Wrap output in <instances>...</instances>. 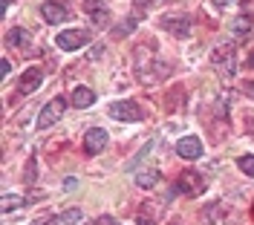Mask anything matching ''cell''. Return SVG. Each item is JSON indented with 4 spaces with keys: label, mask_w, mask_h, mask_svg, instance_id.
I'll return each mask as SVG.
<instances>
[{
    "label": "cell",
    "mask_w": 254,
    "mask_h": 225,
    "mask_svg": "<svg viewBox=\"0 0 254 225\" xmlns=\"http://www.w3.org/2000/svg\"><path fill=\"white\" fill-rule=\"evenodd\" d=\"M176 191L185 193V196H199V193L205 191V179L196 170H182L179 179H176Z\"/></svg>",
    "instance_id": "cell-1"
},
{
    "label": "cell",
    "mask_w": 254,
    "mask_h": 225,
    "mask_svg": "<svg viewBox=\"0 0 254 225\" xmlns=\"http://www.w3.org/2000/svg\"><path fill=\"white\" fill-rule=\"evenodd\" d=\"M211 64L217 66L220 72H228V75H231V72L237 69V66H234V47H231V44H220V47L211 52Z\"/></svg>",
    "instance_id": "cell-2"
},
{
    "label": "cell",
    "mask_w": 254,
    "mask_h": 225,
    "mask_svg": "<svg viewBox=\"0 0 254 225\" xmlns=\"http://www.w3.org/2000/svg\"><path fill=\"white\" fill-rule=\"evenodd\" d=\"M55 44L61 49H66V52H72V49H81L84 44H90V32L87 29H66V32H61L55 38Z\"/></svg>",
    "instance_id": "cell-3"
},
{
    "label": "cell",
    "mask_w": 254,
    "mask_h": 225,
    "mask_svg": "<svg viewBox=\"0 0 254 225\" xmlns=\"http://www.w3.org/2000/svg\"><path fill=\"white\" fill-rule=\"evenodd\" d=\"M64 112H66V101H64L61 96H58V98H52V101H49L47 107L41 110V115H38V127L44 130V127H49V124H55V121L61 118Z\"/></svg>",
    "instance_id": "cell-4"
},
{
    "label": "cell",
    "mask_w": 254,
    "mask_h": 225,
    "mask_svg": "<svg viewBox=\"0 0 254 225\" xmlns=\"http://www.w3.org/2000/svg\"><path fill=\"white\" fill-rule=\"evenodd\" d=\"M107 112L113 118H119V121H139L142 118V107L136 101H116V104H110Z\"/></svg>",
    "instance_id": "cell-5"
},
{
    "label": "cell",
    "mask_w": 254,
    "mask_h": 225,
    "mask_svg": "<svg viewBox=\"0 0 254 225\" xmlns=\"http://www.w3.org/2000/svg\"><path fill=\"white\" fill-rule=\"evenodd\" d=\"M41 81H44V69H41V66H29V69L20 75V81H17V93L29 96V93H35V90L41 87Z\"/></svg>",
    "instance_id": "cell-6"
},
{
    "label": "cell",
    "mask_w": 254,
    "mask_h": 225,
    "mask_svg": "<svg viewBox=\"0 0 254 225\" xmlns=\"http://www.w3.org/2000/svg\"><path fill=\"white\" fill-rule=\"evenodd\" d=\"M104 147H107V130L93 127L90 133H87V139H84V150H87L90 156H98Z\"/></svg>",
    "instance_id": "cell-7"
},
{
    "label": "cell",
    "mask_w": 254,
    "mask_h": 225,
    "mask_svg": "<svg viewBox=\"0 0 254 225\" xmlns=\"http://www.w3.org/2000/svg\"><path fill=\"white\" fill-rule=\"evenodd\" d=\"M176 153H179L182 159H199V156H202V142H199L196 136H182L179 145H176Z\"/></svg>",
    "instance_id": "cell-8"
},
{
    "label": "cell",
    "mask_w": 254,
    "mask_h": 225,
    "mask_svg": "<svg viewBox=\"0 0 254 225\" xmlns=\"http://www.w3.org/2000/svg\"><path fill=\"white\" fill-rule=\"evenodd\" d=\"M84 9L90 12V20L95 23V29H104V26H107L110 15H107V6H104L101 0H84Z\"/></svg>",
    "instance_id": "cell-9"
},
{
    "label": "cell",
    "mask_w": 254,
    "mask_h": 225,
    "mask_svg": "<svg viewBox=\"0 0 254 225\" xmlns=\"http://www.w3.org/2000/svg\"><path fill=\"white\" fill-rule=\"evenodd\" d=\"M41 15H44V20L47 23H61V20H66L69 17V9L66 6H61V3H55V0H47L44 6H41Z\"/></svg>",
    "instance_id": "cell-10"
},
{
    "label": "cell",
    "mask_w": 254,
    "mask_h": 225,
    "mask_svg": "<svg viewBox=\"0 0 254 225\" xmlns=\"http://www.w3.org/2000/svg\"><path fill=\"white\" fill-rule=\"evenodd\" d=\"M159 205L156 202H142L139 211H136V225H156V217H159Z\"/></svg>",
    "instance_id": "cell-11"
},
{
    "label": "cell",
    "mask_w": 254,
    "mask_h": 225,
    "mask_svg": "<svg viewBox=\"0 0 254 225\" xmlns=\"http://www.w3.org/2000/svg\"><path fill=\"white\" fill-rule=\"evenodd\" d=\"M162 26H165L171 35H176V38H185V35L190 32L188 17H165V20H162Z\"/></svg>",
    "instance_id": "cell-12"
},
{
    "label": "cell",
    "mask_w": 254,
    "mask_h": 225,
    "mask_svg": "<svg viewBox=\"0 0 254 225\" xmlns=\"http://www.w3.org/2000/svg\"><path fill=\"white\" fill-rule=\"evenodd\" d=\"M29 32H26V29H20V26H15V29H9V32H6V44H12V47L15 49H26L29 47Z\"/></svg>",
    "instance_id": "cell-13"
},
{
    "label": "cell",
    "mask_w": 254,
    "mask_h": 225,
    "mask_svg": "<svg viewBox=\"0 0 254 225\" xmlns=\"http://www.w3.org/2000/svg\"><path fill=\"white\" fill-rule=\"evenodd\" d=\"M228 26H231V32L237 35L240 41L252 35V20H249V15H237L234 20H231V23H228Z\"/></svg>",
    "instance_id": "cell-14"
},
{
    "label": "cell",
    "mask_w": 254,
    "mask_h": 225,
    "mask_svg": "<svg viewBox=\"0 0 254 225\" xmlns=\"http://www.w3.org/2000/svg\"><path fill=\"white\" fill-rule=\"evenodd\" d=\"M95 101V93L90 87H78V90H72V107H90Z\"/></svg>",
    "instance_id": "cell-15"
},
{
    "label": "cell",
    "mask_w": 254,
    "mask_h": 225,
    "mask_svg": "<svg viewBox=\"0 0 254 225\" xmlns=\"http://www.w3.org/2000/svg\"><path fill=\"white\" fill-rule=\"evenodd\" d=\"M159 182H162V173H159V170H139V173H136V185H139V188H153Z\"/></svg>",
    "instance_id": "cell-16"
},
{
    "label": "cell",
    "mask_w": 254,
    "mask_h": 225,
    "mask_svg": "<svg viewBox=\"0 0 254 225\" xmlns=\"http://www.w3.org/2000/svg\"><path fill=\"white\" fill-rule=\"evenodd\" d=\"M26 205V199L23 196H15V193H6L3 199H0V208H3V214H12L15 208H23Z\"/></svg>",
    "instance_id": "cell-17"
},
{
    "label": "cell",
    "mask_w": 254,
    "mask_h": 225,
    "mask_svg": "<svg viewBox=\"0 0 254 225\" xmlns=\"http://www.w3.org/2000/svg\"><path fill=\"white\" fill-rule=\"evenodd\" d=\"M136 23H139L136 17H127L125 23H119V26L113 29V38H127V35H130L133 29H136Z\"/></svg>",
    "instance_id": "cell-18"
},
{
    "label": "cell",
    "mask_w": 254,
    "mask_h": 225,
    "mask_svg": "<svg viewBox=\"0 0 254 225\" xmlns=\"http://www.w3.org/2000/svg\"><path fill=\"white\" fill-rule=\"evenodd\" d=\"M237 165H240V170H243L246 176H254V153H246V156H240Z\"/></svg>",
    "instance_id": "cell-19"
},
{
    "label": "cell",
    "mask_w": 254,
    "mask_h": 225,
    "mask_svg": "<svg viewBox=\"0 0 254 225\" xmlns=\"http://www.w3.org/2000/svg\"><path fill=\"white\" fill-rule=\"evenodd\" d=\"M58 220H61V225H78L81 223V211L78 208H69V211H64Z\"/></svg>",
    "instance_id": "cell-20"
},
{
    "label": "cell",
    "mask_w": 254,
    "mask_h": 225,
    "mask_svg": "<svg viewBox=\"0 0 254 225\" xmlns=\"http://www.w3.org/2000/svg\"><path fill=\"white\" fill-rule=\"evenodd\" d=\"M35 176H38V165H35V159H29L26 173H23V182H26V185H35Z\"/></svg>",
    "instance_id": "cell-21"
},
{
    "label": "cell",
    "mask_w": 254,
    "mask_h": 225,
    "mask_svg": "<svg viewBox=\"0 0 254 225\" xmlns=\"http://www.w3.org/2000/svg\"><path fill=\"white\" fill-rule=\"evenodd\" d=\"M32 225H61V220L58 217H38Z\"/></svg>",
    "instance_id": "cell-22"
},
{
    "label": "cell",
    "mask_w": 254,
    "mask_h": 225,
    "mask_svg": "<svg viewBox=\"0 0 254 225\" xmlns=\"http://www.w3.org/2000/svg\"><path fill=\"white\" fill-rule=\"evenodd\" d=\"M243 93L249 98H254V81H243Z\"/></svg>",
    "instance_id": "cell-23"
},
{
    "label": "cell",
    "mask_w": 254,
    "mask_h": 225,
    "mask_svg": "<svg viewBox=\"0 0 254 225\" xmlns=\"http://www.w3.org/2000/svg\"><path fill=\"white\" fill-rule=\"evenodd\" d=\"M95 225H116V223H113V217H98Z\"/></svg>",
    "instance_id": "cell-24"
},
{
    "label": "cell",
    "mask_w": 254,
    "mask_h": 225,
    "mask_svg": "<svg viewBox=\"0 0 254 225\" xmlns=\"http://www.w3.org/2000/svg\"><path fill=\"white\" fill-rule=\"evenodd\" d=\"M0 66H3V75H9V72H12V61H9V58H3V64H0Z\"/></svg>",
    "instance_id": "cell-25"
},
{
    "label": "cell",
    "mask_w": 254,
    "mask_h": 225,
    "mask_svg": "<svg viewBox=\"0 0 254 225\" xmlns=\"http://www.w3.org/2000/svg\"><path fill=\"white\" fill-rule=\"evenodd\" d=\"M246 64H249V66H252V69H254V49H252V52H249V61H246Z\"/></svg>",
    "instance_id": "cell-26"
},
{
    "label": "cell",
    "mask_w": 254,
    "mask_h": 225,
    "mask_svg": "<svg viewBox=\"0 0 254 225\" xmlns=\"http://www.w3.org/2000/svg\"><path fill=\"white\" fill-rule=\"evenodd\" d=\"M136 3H142V6H147V3H153V0H136Z\"/></svg>",
    "instance_id": "cell-27"
},
{
    "label": "cell",
    "mask_w": 254,
    "mask_h": 225,
    "mask_svg": "<svg viewBox=\"0 0 254 225\" xmlns=\"http://www.w3.org/2000/svg\"><path fill=\"white\" fill-rule=\"evenodd\" d=\"M171 225H179V223H171Z\"/></svg>",
    "instance_id": "cell-28"
},
{
    "label": "cell",
    "mask_w": 254,
    "mask_h": 225,
    "mask_svg": "<svg viewBox=\"0 0 254 225\" xmlns=\"http://www.w3.org/2000/svg\"><path fill=\"white\" fill-rule=\"evenodd\" d=\"M6 3H9V0H6Z\"/></svg>",
    "instance_id": "cell-29"
},
{
    "label": "cell",
    "mask_w": 254,
    "mask_h": 225,
    "mask_svg": "<svg viewBox=\"0 0 254 225\" xmlns=\"http://www.w3.org/2000/svg\"><path fill=\"white\" fill-rule=\"evenodd\" d=\"M116 225H119V223H116Z\"/></svg>",
    "instance_id": "cell-30"
}]
</instances>
